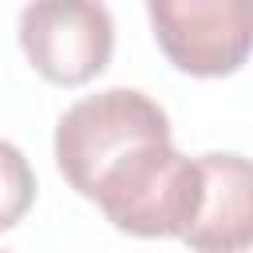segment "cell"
Here are the masks:
<instances>
[{
    "label": "cell",
    "instance_id": "cell-1",
    "mask_svg": "<svg viewBox=\"0 0 253 253\" xmlns=\"http://www.w3.org/2000/svg\"><path fill=\"white\" fill-rule=\"evenodd\" d=\"M206 194L202 158H186L170 138L138 146L123 158L95 190L91 202L107 213V221L134 237H182Z\"/></svg>",
    "mask_w": 253,
    "mask_h": 253
},
{
    "label": "cell",
    "instance_id": "cell-7",
    "mask_svg": "<svg viewBox=\"0 0 253 253\" xmlns=\"http://www.w3.org/2000/svg\"><path fill=\"white\" fill-rule=\"evenodd\" d=\"M0 253H4V249H0Z\"/></svg>",
    "mask_w": 253,
    "mask_h": 253
},
{
    "label": "cell",
    "instance_id": "cell-6",
    "mask_svg": "<svg viewBox=\"0 0 253 253\" xmlns=\"http://www.w3.org/2000/svg\"><path fill=\"white\" fill-rule=\"evenodd\" d=\"M36 202V174L20 146L0 138V233L12 229Z\"/></svg>",
    "mask_w": 253,
    "mask_h": 253
},
{
    "label": "cell",
    "instance_id": "cell-3",
    "mask_svg": "<svg viewBox=\"0 0 253 253\" xmlns=\"http://www.w3.org/2000/svg\"><path fill=\"white\" fill-rule=\"evenodd\" d=\"M162 55L198 79L233 75L253 55V0H146Z\"/></svg>",
    "mask_w": 253,
    "mask_h": 253
},
{
    "label": "cell",
    "instance_id": "cell-4",
    "mask_svg": "<svg viewBox=\"0 0 253 253\" xmlns=\"http://www.w3.org/2000/svg\"><path fill=\"white\" fill-rule=\"evenodd\" d=\"M20 47L55 87L95 79L115 51V20L103 0H32L20 12Z\"/></svg>",
    "mask_w": 253,
    "mask_h": 253
},
{
    "label": "cell",
    "instance_id": "cell-5",
    "mask_svg": "<svg viewBox=\"0 0 253 253\" xmlns=\"http://www.w3.org/2000/svg\"><path fill=\"white\" fill-rule=\"evenodd\" d=\"M206 194L182 241L194 253H245L253 249V158L202 154Z\"/></svg>",
    "mask_w": 253,
    "mask_h": 253
},
{
    "label": "cell",
    "instance_id": "cell-2",
    "mask_svg": "<svg viewBox=\"0 0 253 253\" xmlns=\"http://www.w3.org/2000/svg\"><path fill=\"white\" fill-rule=\"evenodd\" d=\"M170 138L166 111L134 91V87H107L71 103L55 123V162L75 194L95 198L99 182L130 158L138 146Z\"/></svg>",
    "mask_w": 253,
    "mask_h": 253
}]
</instances>
